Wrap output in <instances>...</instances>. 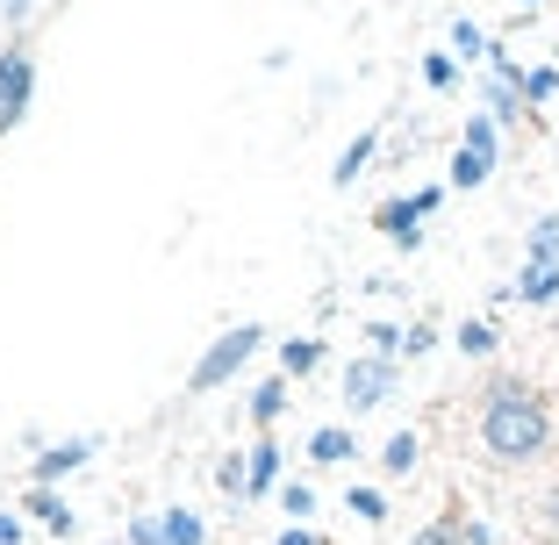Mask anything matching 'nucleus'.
Masks as SVG:
<instances>
[{"mask_svg":"<svg viewBox=\"0 0 559 545\" xmlns=\"http://www.w3.org/2000/svg\"><path fill=\"white\" fill-rule=\"evenodd\" d=\"M552 402L531 388L524 374H495L488 388H480V446H488V460L502 466H531L552 452Z\"/></svg>","mask_w":559,"mask_h":545,"instance_id":"f257e3e1","label":"nucleus"},{"mask_svg":"<svg viewBox=\"0 0 559 545\" xmlns=\"http://www.w3.org/2000/svg\"><path fill=\"white\" fill-rule=\"evenodd\" d=\"M265 345V331L259 323H237V331H223L209 352L194 359V374H187V395H209V388H223V380H237L251 366V352Z\"/></svg>","mask_w":559,"mask_h":545,"instance_id":"f03ea898","label":"nucleus"},{"mask_svg":"<svg viewBox=\"0 0 559 545\" xmlns=\"http://www.w3.org/2000/svg\"><path fill=\"white\" fill-rule=\"evenodd\" d=\"M495 158H502V130H495V116H474L460 137V158H452V187L460 194H474V187H488Z\"/></svg>","mask_w":559,"mask_h":545,"instance_id":"7ed1b4c3","label":"nucleus"},{"mask_svg":"<svg viewBox=\"0 0 559 545\" xmlns=\"http://www.w3.org/2000/svg\"><path fill=\"white\" fill-rule=\"evenodd\" d=\"M29 100H36V58H29V44L15 36V44L0 50V137L29 116Z\"/></svg>","mask_w":559,"mask_h":545,"instance_id":"20e7f679","label":"nucleus"},{"mask_svg":"<svg viewBox=\"0 0 559 545\" xmlns=\"http://www.w3.org/2000/svg\"><path fill=\"white\" fill-rule=\"evenodd\" d=\"M395 380H402V366L388 359V352H366V359H352V366H345V410H352V416L380 410V402L395 395Z\"/></svg>","mask_w":559,"mask_h":545,"instance_id":"39448f33","label":"nucleus"},{"mask_svg":"<svg viewBox=\"0 0 559 545\" xmlns=\"http://www.w3.org/2000/svg\"><path fill=\"white\" fill-rule=\"evenodd\" d=\"M373 230H380V237H395L402 251H424V201H416V194L380 201V209H373Z\"/></svg>","mask_w":559,"mask_h":545,"instance_id":"423d86ee","label":"nucleus"},{"mask_svg":"<svg viewBox=\"0 0 559 545\" xmlns=\"http://www.w3.org/2000/svg\"><path fill=\"white\" fill-rule=\"evenodd\" d=\"M86 460H94V438H66V446H44V452H36L29 474H36V488H58V481L80 474Z\"/></svg>","mask_w":559,"mask_h":545,"instance_id":"0eeeda50","label":"nucleus"},{"mask_svg":"<svg viewBox=\"0 0 559 545\" xmlns=\"http://www.w3.org/2000/svg\"><path fill=\"white\" fill-rule=\"evenodd\" d=\"M373 151H380V130H359V137L345 144V158L330 166V187H352V180H359L366 166H373Z\"/></svg>","mask_w":559,"mask_h":545,"instance_id":"6e6552de","label":"nucleus"},{"mask_svg":"<svg viewBox=\"0 0 559 545\" xmlns=\"http://www.w3.org/2000/svg\"><path fill=\"white\" fill-rule=\"evenodd\" d=\"M352 452H359V438H352L345 424H323V430L309 438V460H316V466H345Z\"/></svg>","mask_w":559,"mask_h":545,"instance_id":"1a4fd4ad","label":"nucleus"},{"mask_svg":"<svg viewBox=\"0 0 559 545\" xmlns=\"http://www.w3.org/2000/svg\"><path fill=\"white\" fill-rule=\"evenodd\" d=\"M273 488H280V446H273V438H259V446H251V488H245V502L273 496Z\"/></svg>","mask_w":559,"mask_h":545,"instance_id":"9d476101","label":"nucleus"},{"mask_svg":"<svg viewBox=\"0 0 559 545\" xmlns=\"http://www.w3.org/2000/svg\"><path fill=\"white\" fill-rule=\"evenodd\" d=\"M316 366H323V337H287L280 345V374L287 380H309Z\"/></svg>","mask_w":559,"mask_h":545,"instance_id":"9b49d317","label":"nucleus"},{"mask_svg":"<svg viewBox=\"0 0 559 545\" xmlns=\"http://www.w3.org/2000/svg\"><path fill=\"white\" fill-rule=\"evenodd\" d=\"M280 410H287V374H273V380H259L251 388V424H280Z\"/></svg>","mask_w":559,"mask_h":545,"instance_id":"f8f14e48","label":"nucleus"},{"mask_svg":"<svg viewBox=\"0 0 559 545\" xmlns=\"http://www.w3.org/2000/svg\"><path fill=\"white\" fill-rule=\"evenodd\" d=\"M516 301H531V309L559 301V265H524V281H516Z\"/></svg>","mask_w":559,"mask_h":545,"instance_id":"ddd939ff","label":"nucleus"},{"mask_svg":"<svg viewBox=\"0 0 559 545\" xmlns=\"http://www.w3.org/2000/svg\"><path fill=\"white\" fill-rule=\"evenodd\" d=\"M158 524H165V545H209V524H201L194 510H158Z\"/></svg>","mask_w":559,"mask_h":545,"instance_id":"4468645a","label":"nucleus"},{"mask_svg":"<svg viewBox=\"0 0 559 545\" xmlns=\"http://www.w3.org/2000/svg\"><path fill=\"white\" fill-rule=\"evenodd\" d=\"M22 502H29V517H44V524L58 531V538H72V510H66V502H58V488H29V496H22Z\"/></svg>","mask_w":559,"mask_h":545,"instance_id":"2eb2a0df","label":"nucleus"},{"mask_svg":"<svg viewBox=\"0 0 559 545\" xmlns=\"http://www.w3.org/2000/svg\"><path fill=\"white\" fill-rule=\"evenodd\" d=\"M531 265H559V215H538V223H531Z\"/></svg>","mask_w":559,"mask_h":545,"instance_id":"dca6fc26","label":"nucleus"},{"mask_svg":"<svg viewBox=\"0 0 559 545\" xmlns=\"http://www.w3.org/2000/svg\"><path fill=\"white\" fill-rule=\"evenodd\" d=\"M416 452H424V446H416V430H395V438L380 446V466H388V474H409Z\"/></svg>","mask_w":559,"mask_h":545,"instance_id":"f3484780","label":"nucleus"},{"mask_svg":"<svg viewBox=\"0 0 559 545\" xmlns=\"http://www.w3.org/2000/svg\"><path fill=\"white\" fill-rule=\"evenodd\" d=\"M215 488H223V496H245V488H251V460H245V452H230V460L215 466Z\"/></svg>","mask_w":559,"mask_h":545,"instance_id":"a211bd4d","label":"nucleus"},{"mask_svg":"<svg viewBox=\"0 0 559 545\" xmlns=\"http://www.w3.org/2000/svg\"><path fill=\"white\" fill-rule=\"evenodd\" d=\"M280 510L295 517V524H309V517H316V488H309V481H287V488H280Z\"/></svg>","mask_w":559,"mask_h":545,"instance_id":"6ab92c4d","label":"nucleus"},{"mask_svg":"<svg viewBox=\"0 0 559 545\" xmlns=\"http://www.w3.org/2000/svg\"><path fill=\"white\" fill-rule=\"evenodd\" d=\"M424 86L452 94V86H460V58H444V50H430V58H424Z\"/></svg>","mask_w":559,"mask_h":545,"instance_id":"aec40b11","label":"nucleus"},{"mask_svg":"<svg viewBox=\"0 0 559 545\" xmlns=\"http://www.w3.org/2000/svg\"><path fill=\"white\" fill-rule=\"evenodd\" d=\"M452 58H495V44L474 29V22H452Z\"/></svg>","mask_w":559,"mask_h":545,"instance_id":"412c9836","label":"nucleus"},{"mask_svg":"<svg viewBox=\"0 0 559 545\" xmlns=\"http://www.w3.org/2000/svg\"><path fill=\"white\" fill-rule=\"evenodd\" d=\"M416 545H466V524H460L452 510H444L438 524H424V531H416Z\"/></svg>","mask_w":559,"mask_h":545,"instance_id":"4be33fe9","label":"nucleus"},{"mask_svg":"<svg viewBox=\"0 0 559 545\" xmlns=\"http://www.w3.org/2000/svg\"><path fill=\"white\" fill-rule=\"evenodd\" d=\"M552 94H559V66H531L524 72V100L538 108V100H552Z\"/></svg>","mask_w":559,"mask_h":545,"instance_id":"5701e85b","label":"nucleus"},{"mask_svg":"<svg viewBox=\"0 0 559 545\" xmlns=\"http://www.w3.org/2000/svg\"><path fill=\"white\" fill-rule=\"evenodd\" d=\"M460 352L466 359H488L495 352V323H460Z\"/></svg>","mask_w":559,"mask_h":545,"instance_id":"b1692460","label":"nucleus"},{"mask_svg":"<svg viewBox=\"0 0 559 545\" xmlns=\"http://www.w3.org/2000/svg\"><path fill=\"white\" fill-rule=\"evenodd\" d=\"M352 517H366V524H380V517H388V496H380V488H352Z\"/></svg>","mask_w":559,"mask_h":545,"instance_id":"393cba45","label":"nucleus"},{"mask_svg":"<svg viewBox=\"0 0 559 545\" xmlns=\"http://www.w3.org/2000/svg\"><path fill=\"white\" fill-rule=\"evenodd\" d=\"M366 345H373V352H388V359H395V352L409 345V331H395V323H373V331H366Z\"/></svg>","mask_w":559,"mask_h":545,"instance_id":"a878e982","label":"nucleus"},{"mask_svg":"<svg viewBox=\"0 0 559 545\" xmlns=\"http://www.w3.org/2000/svg\"><path fill=\"white\" fill-rule=\"evenodd\" d=\"M531 517H538V531H559V481L538 496V510H531Z\"/></svg>","mask_w":559,"mask_h":545,"instance_id":"bb28decb","label":"nucleus"},{"mask_svg":"<svg viewBox=\"0 0 559 545\" xmlns=\"http://www.w3.org/2000/svg\"><path fill=\"white\" fill-rule=\"evenodd\" d=\"M130 545H165V524H158V517H136V524H130Z\"/></svg>","mask_w":559,"mask_h":545,"instance_id":"cd10ccee","label":"nucleus"},{"mask_svg":"<svg viewBox=\"0 0 559 545\" xmlns=\"http://www.w3.org/2000/svg\"><path fill=\"white\" fill-rule=\"evenodd\" d=\"M430 345H438V331H430V323H416V331H409V345H402V352H409V359H424Z\"/></svg>","mask_w":559,"mask_h":545,"instance_id":"c85d7f7f","label":"nucleus"},{"mask_svg":"<svg viewBox=\"0 0 559 545\" xmlns=\"http://www.w3.org/2000/svg\"><path fill=\"white\" fill-rule=\"evenodd\" d=\"M0 15H8V22H15V29H22V22L36 15V0H0Z\"/></svg>","mask_w":559,"mask_h":545,"instance_id":"c756f323","label":"nucleus"},{"mask_svg":"<svg viewBox=\"0 0 559 545\" xmlns=\"http://www.w3.org/2000/svg\"><path fill=\"white\" fill-rule=\"evenodd\" d=\"M280 545H323V538H316L309 524H287V531H280Z\"/></svg>","mask_w":559,"mask_h":545,"instance_id":"7c9ffc66","label":"nucleus"},{"mask_svg":"<svg viewBox=\"0 0 559 545\" xmlns=\"http://www.w3.org/2000/svg\"><path fill=\"white\" fill-rule=\"evenodd\" d=\"M0 545H22V517H8V510H0Z\"/></svg>","mask_w":559,"mask_h":545,"instance_id":"2f4dec72","label":"nucleus"},{"mask_svg":"<svg viewBox=\"0 0 559 545\" xmlns=\"http://www.w3.org/2000/svg\"><path fill=\"white\" fill-rule=\"evenodd\" d=\"M524 8H538V0H524Z\"/></svg>","mask_w":559,"mask_h":545,"instance_id":"473e14b6","label":"nucleus"}]
</instances>
